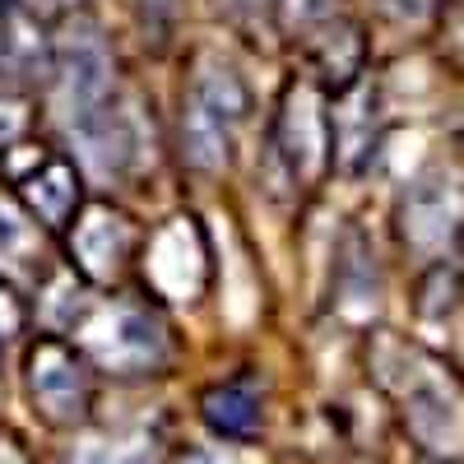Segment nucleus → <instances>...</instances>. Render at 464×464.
<instances>
[{
  "label": "nucleus",
  "instance_id": "1",
  "mask_svg": "<svg viewBox=\"0 0 464 464\" xmlns=\"http://www.w3.org/2000/svg\"><path fill=\"white\" fill-rule=\"evenodd\" d=\"M246 116V89L227 65L205 70L196 84H190V102H186V149L200 168H218L232 149Z\"/></svg>",
  "mask_w": 464,
  "mask_h": 464
},
{
  "label": "nucleus",
  "instance_id": "2",
  "mask_svg": "<svg viewBox=\"0 0 464 464\" xmlns=\"http://www.w3.org/2000/svg\"><path fill=\"white\" fill-rule=\"evenodd\" d=\"M84 348L111 372H153L168 358V334L140 306H111L84 325Z\"/></svg>",
  "mask_w": 464,
  "mask_h": 464
},
{
  "label": "nucleus",
  "instance_id": "3",
  "mask_svg": "<svg viewBox=\"0 0 464 464\" xmlns=\"http://www.w3.org/2000/svg\"><path fill=\"white\" fill-rule=\"evenodd\" d=\"M28 385H33V400L52 422H80L89 413V372L84 362L74 358V348H65L61 339H43L28 358Z\"/></svg>",
  "mask_w": 464,
  "mask_h": 464
},
{
  "label": "nucleus",
  "instance_id": "4",
  "mask_svg": "<svg viewBox=\"0 0 464 464\" xmlns=\"http://www.w3.org/2000/svg\"><path fill=\"white\" fill-rule=\"evenodd\" d=\"M149 279L163 297H196L205 288V237L190 218H172L149 242Z\"/></svg>",
  "mask_w": 464,
  "mask_h": 464
},
{
  "label": "nucleus",
  "instance_id": "5",
  "mask_svg": "<svg viewBox=\"0 0 464 464\" xmlns=\"http://www.w3.org/2000/svg\"><path fill=\"white\" fill-rule=\"evenodd\" d=\"M135 232L121 214H111L107 205H93L80 223H74V260L89 279H111L121 260L130 256Z\"/></svg>",
  "mask_w": 464,
  "mask_h": 464
},
{
  "label": "nucleus",
  "instance_id": "6",
  "mask_svg": "<svg viewBox=\"0 0 464 464\" xmlns=\"http://www.w3.org/2000/svg\"><path fill=\"white\" fill-rule=\"evenodd\" d=\"M24 200L47 227H65L74 218V205H80V177L65 163H43V172L24 181Z\"/></svg>",
  "mask_w": 464,
  "mask_h": 464
},
{
  "label": "nucleus",
  "instance_id": "7",
  "mask_svg": "<svg viewBox=\"0 0 464 464\" xmlns=\"http://www.w3.org/2000/svg\"><path fill=\"white\" fill-rule=\"evenodd\" d=\"M205 422L227 441H251L256 428H260V395L246 381L214 385V391L205 395Z\"/></svg>",
  "mask_w": 464,
  "mask_h": 464
},
{
  "label": "nucleus",
  "instance_id": "8",
  "mask_svg": "<svg viewBox=\"0 0 464 464\" xmlns=\"http://www.w3.org/2000/svg\"><path fill=\"white\" fill-rule=\"evenodd\" d=\"M284 153L293 159V168L302 172H316L321 168V153H325V121H321V111L312 102V93H293L288 102V116H284Z\"/></svg>",
  "mask_w": 464,
  "mask_h": 464
},
{
  "label": "nucleus",
  "instance_id": "9",
  "mask_svg": "<svg viewBox=\"0 0 464 464\" xmlns=\"http://www.w3.org/2000/svg\"><path fill=\"white\" fill-rule=\"evenodd\" d=\"M149 455L140 450V446H130V450H121V446H93V450H84L80 455V464H144Z\"/></svg>",
  "mask_w": 464,
  "mask_h": 464
},
{
  "label": "nucleus",
  "instance_id": "10",
  "mask_svg": "<svg viewBox=\"0 0 464 464\" xmlns=\"http://www.w3.org/2000/svg\"><path fill=\"white\" fill-rule=\"evenodd\" d=\"M0 464H28V455L19 450V441H10V437H0Z\"/></svg>",
  "mask_w": 464,
  "mask_h": 464
},
{
  "label": "nucleus",
  "instance_id": "11",
  "mask_svg": "<svg viewBox=\"0 0 464 464\" xmlns=\"http://www.w3.org/2000/svg\"><path fill=\"white\" fill-rule=\"evenodd\" d=\"M400 10H409V14H422V10H432V0H395Z\"/></svg>",
  "mask_w": 464,
  "mask_h": 464
},
{
  "label": "nucleus",
  "instance_id": "12",
  "mask_svg": "<svg viewBox=\"0 0 464 464\" xmlns=\"http://www.w3.org/2000/svg\"><path fill=\"white\" fill-rule=\"evenodd\" d=\"M144 5H153V10H163V5H168V0H144Z\"/></svg>",
  "mask_w": 464,
  "mask_h": 464
},
{
  "label": "nucleus",
  "instance_id": "13",
  "mask_svg": "<svg viewBox=\"0 0 464 464\" xmlns=\"http://www.w3.org/2000/svg\"><path fill=\"white\" fill-rule=\"evenodd\" d=\"M190 464H214V459H205V455H196V459H190Z\"/></svg>",
  "mask_w": 464,
  "mask_h": 464
},
{
  "label": "nucleus",
  "instance_id": "14",
  "mask_svg": "<svg viewBox=\"0 0 464 464\" xmlns=\"http://www.w3.org/2000/svg\"><path fill=\"white\" fill-rule=\"evenodd\" d=\"M246 5H251V0H246Z\"/></svg>",
  "mask_w": 464,
  "mask_h": 464
}]
</instances>
